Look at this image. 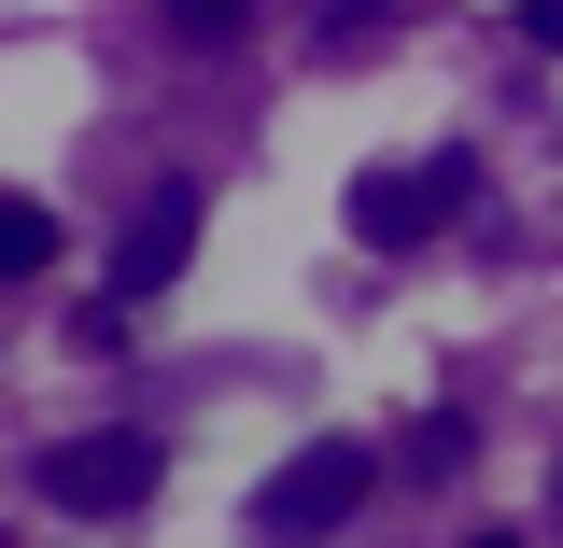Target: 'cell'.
Listing matches in <instances>:
<instances>
[{"instance_id":"obj_2","label":"cell","mask_w":563,"mask_h":548,"mask_svg":"<svg viewBox=\"0 0 563 548\" xmlns=\"http://www.w3.org/2000/svg\"><path fill=\"white\" fill-rule=\"evenodd\" d=\"M155 479H169V450H155L141 422H113V436H70V450H43V492H57L70 521H141V506H155Z\"/></svg>"},{"instance_id":"obj_9","label":"cell","mask_w":563,"mask_h":548,"mask_svg":"<svg viewBox=\"0 0 563 548\" xmlns=\"http://www.w3.org/2000/svg\"><path fill=\"white\" fill-rule=\"evenodd\" d=\"M521 29H536V43H550V57H563V0H521Z\"/></svg>"},{"instance_id":"obj_8","label":"cell","mask_w":563,"mask_h":548,"mask_svg":"<svg viewBox=\"0 0 563 548\" xmlns=\"http://www.w3.org/2000/svg\"><path fill=\"white\" fill-rule=\"evenodd\" d=\"M380 29H395V0H324V29H310V43H324V57H366Z\"/></svg>"},{"instance_id":"obj_7","label":"cell","mask_w":563,"mask_h":548,"mask_svg":"<svg viewBox=\"0 0 563 548\" xmlns=\"http://www.w3.org/2000/svg\"><path fill=\"white\" fill-rule=\"evenodd\" d=\"M465 450H479V422H465V409H422V422H409V465H422V479H451Z\"/></svg>"},{"instance_id":"obj_4","label":"cell","mask_w":563,"mask_h":548,"mask_svg":"<svg viewBox=\"0 0 563 548\" xmlns=\"http://www.w3.org/2000/svg\"><path fill=\"white\" fill-rule=\"evenodd\" d=\"M198 183H155V198L128 211V239H113V295H169V281L198 268Z\"/></svg>"},{"instance_id":"obj_1","label":"cell","mask_w":563,"mask_h":548,"mask_svg":"<svg viewBox=\"0 0 563 548\" xmlns=\"http://www.w3.org/2000/svg\"><path fill=\"white\" fill-rule=\"evenodd\" d=\"M451 211H479V169L465 155H409V169H366L352 183V239L366 254H422Z\"/></svg>"},{"instance_id":"obj_5","label":"cell","mask_w":563,"mask_h":548,"mask_svg":"<svg viewBox=\"0 0 563 548\" xmlns=\"http://www.w3.org/2000/svg\"><path fill=\"white\" fill-rule=\"evenodd\" d=\"M57 268V211L43 198H0V281H43Z\"/></svg>"},{"instance_id":"obj_6","label":"cell","mask_w":563,"mask_h":548,"mask_svg":"<svg viewBox=\"0 0 563 548\" xmlns=\"http://www.w3.org/2000/svg\"><path fill=\"white\" fill-rule=\"evenodd\" d=\"M155 14H169V43H240V29H254V0H155Z\"/></svg>"},{"instance_id":"obj_3","label":"cell","mask_w":563,"mask_h":548,"mask_svg":"<svg viewBox=\"0 0 563 548\" xmlns=\"http://www.w3.org/2000/svg\"><path fill=\"white\" fill-rule=\"evenodd\" d=\"M366 492H380V450L324 436V450H296V465H282L268 492H254V521H268V535H339V521L366 506Z\"/></svg>"}]
</instances>
